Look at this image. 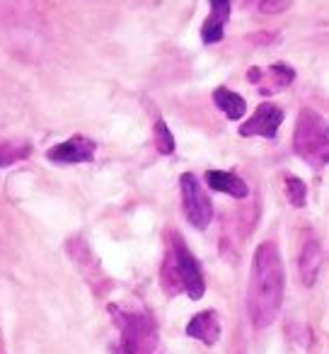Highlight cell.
<instances>
[{"instance_id": "obj_1", "label": "cell", "mask_w": 329, "mask_h": 354, "mask_svg": "<svg viewBox=\"0 0 329 354\" xmlns=\"http://www.w3.org/2000/svg\"><path fill=\"white\" fill-rule=\"evenodd\" d=\"M283 262L276 243L266 241L257 248L250 272V291H247V308L255 328H269L279 318L283 304Z\"/></svg>"}, {"instance_id": "obj_2", "label": "cell", "mask_w": 329, "mask_h": 354, "mask_svg": "<svg viewBox=\"0 0 329 354\" xmlns=\"http://www.w3.org/2000/svg\"><path fill=\"white\" fill-rule=\"evenodd\" d=\"M293 148L310 167L319 170L329 162V124L315 109H300L295 122Z\"/></svg>"}, {"instance_id": "obj_3", "label": "cell", "mask_w": 329, "mask_h": 354, "mask_svg": "<svg viewBox=\"0 0 329 354\" xmlns=\"http://www.w3.org/2000/svg\"><path fill=\"white\" fill-rule=\"evenodd\" d=\"M162 274H170L168 279L177 281V289H184L189 294V299L199 301L206 291V281H203V272L199 267V260L192 255L187 245H184L182 238L175 233L172 236V252H170V260L162 270Z\"/></svg>"}, {"instance_id": "obj_4", "label": "cell", "mask_w": 329, "mask_h": 354, "mask_svg": "<svg viewBox=\"0 0 329 354\" xmlns=\"http://www.w3.org/2000/svg\"><path fill=\"white\" fill-rule=\"evenodd\" d=\"M117 313V323L121 328V349L123 354H152L157 344V330L155 323L148 313H133V310H119L114 306Z\"/></svg>"}, {"instance_id": "obj_5", "label": "cell", "mask_w": 329, "mask_h": 354, "mask_svg": "<svg viewBox=\"0 0 329 354\" xmlns=\"http://www.w3.org/2000/svg\"><path fill=\"white\" fill-rule=\"evenodd\" d=\"M179 187H182V207L184 214H187L189 223L199 231L208 228L213 218V207H211V199L208 194L203 192L201 183H199V177L192 175V172H184L179 177Z\"/></svg>"}, {"instance_id": "obj_6", "label": "cell", "mask_w": 329, "mask_h": 354, "mask_svg": "<svg viewBox=\"0 0 329 354\" xmlns=\"http://www.w3.org/2000/svg\"><path fill=\"white\" fill-rule=\"evenodd\" d=\"M281 122H283V112L281 107L271 102H264L257 107V112L247 119L240 127V136H264V138H274L279 131Z\"/></svg>"}, {"instance_id": "obj_7", "label": "cell", "mask_w": 329, "mask_h": 354, "mask_svg": "<svg viewBox=\"0 0 329 354\" xmlns=\"http://www.w3.org/2000/svg\"><path fill=\"white\" fill-rule=\"evenodd\" d=\"M46 158L54 162H63V165H73V162H90L94 158V141L85 136H73L68 141L59 143V146L49 148Z\"/></svg>"}, {"instance_id": "obj_8", "label": "cell", "mask_w": 329, "mask_h": 354, "mask_svg": "<svg viewBox=\"0 0 329 354\" xmlns=\"http://www.w3.org/2000/svg\"><path fill=\"white\" fill-rule=\"evenodd\" d=\"M211 3V15L201 27L203 44H216L223 39V32L230 20V0H208Z\"/></svg>"}, {"instance_id": "obj_9", "label": "cell", "mask_w": 329, "mask_h": 354, "mask_svg": "<svg viewBox=\"0 0 329 354\" xmlns=\"http://www.w3.org/2000/svg\"><path fill=\"white\" fill-rule=\"evenodd\" d=\"M187 335L203 344H216L221 337V320H218L216 310H203L197 313L187 325Z\"/></svg>"}, {"instance_id": "obj_10", "label": "cell", "mask_w": 329, "mask_h": 354, "mask_svg": "<svg viewBox=\"0 0 329 354\" xmlns=\"http://www.w3.org/2000/svg\"><path fill=\"white\" fill-rule=\"evenodd\" d=\"M206 183H208V187H211V189H216V192H226V194H230V197H235V199H245L247 194H250L245 180H240L235 172L208 170L206 172Z\"/></svg>"}, {"instance_id": "obj_11", "label": "cell", "mask_w": 329, "mask_h": 354, "mask_svg": "<svg viewBox=\"0 0 329 354\" xmlns=\"http://www.w3.org/2000/svg\"><path fill=\"white\" fill-rule=\"evenodd\" d=\"M319 262H322V250H319V243L315 238H310L308 243L300 250V260H298V270H300V279L305 286H312L317 279L319 272Z\"/></svg>"}, {"instance_id": "obj_12", "label": "cell", "mask_w": 329, "mask_h": 354, "mask_svg": "<svg viewBox=\"0 0 329 354\" xmlns=\"http://www.w3.org/2000/svg\"><path fill=\"white\" fill-rule=\"evenodd\" d=\"M213 102H216V107L221 109V112H226L228 119H240L247 109L245 100L228 88H218L216 93H213Z\"/></svg>"}, {"instance_id": "obj_13", "label": "cell", "mask_w": 329, "mask_h": 354, "mask_svg": "<svg viewBox=\"0 0 329 354\" xmlns=\"http://www.w3.org/2000/svg\"><path fill=\"white\" fill-rule=\"evenodd\" d=\"M32 148L27 143H3L0 146V167L15 165V162L30 158Z\"/></svg>"}, {"instance_id": "obj_14", "label": "cell", "mask_w": 329, "mask_h": 354, "mask_svg": "<svg viewBox=\"0 0 329 354\" xmlns=\"http://www.w3.org/2000/svg\"><path fill=\"white\" fill-rule=\"evenodd\" d=\"M152 138H155V148L162 153V156H172L175 153V136L168 129V124L157 119L155 122V131H152Z\"/></svg>"}, {"instance_id": "obj_15", "label": "cell", "mask_w": 329, "mask_h": 354, "mask_svg": "<svg viewBox=\"0 0 329 354\" xmlns=\"http://www.w3.org/2000/svg\"><path fill=\"white\" fill-rule=\"evenodd\" d=\"M286 194H288V202L293 204V207L303 209L305 204H308V187H305V183L300 177H293V175L286 177Z\"/></svg>"}, {"instance_id": "obj_16", "label": "cell", "mask_w": 329, "mask_h": 354, "mask_svg": "<svg viewBox=\"0 0 329 354\" xmlns=\"http://www.w3.org/2000/svg\"><path fill=\"white\" fill-rule=\"evenodd\" d=\"M269 75L274 78V83L279 85V88H286V85L293 83L295 71L290 68V66H286V64H274V66L269 68Z\"/></svg>"}, {"instance_id": "obj_17", "label": "cell", "mask_w": 329, "mask_h": 354, "mask_svg": "<svg viewBox=\"0 0 329 354\" xmlns=\"http://www.w3.org/2000/svg\"><path fill=\"white\" fill-rule=\"evenodd\" d=\"M293 6V0H259V12L264 15H279V12L288 10Z\"/></svg>"}, {"instance_id": "obj_18", "label": "cell", "mask_w": 329, "mask_h": 354, "mask_svg": "<svg viewBox=\"0 0 329 354\" xmlns=\"http://www.w3.org/2000/svg\"><path fill=\"white\" fill-rule=\"evenodd\" d=\"M259 78H261V71L259 68H252L250 71V80H252V83H257Z\"/></svg>"}]
</instances>
